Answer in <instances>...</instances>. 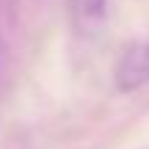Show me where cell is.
<instances>
[{"label": "cell", "mask_w": 149, "mask_h": 149, "mask_svg": "<svg viewBox=\"0 0 149 149\" xmlns=\"http://www.w3.org/2000/svg\"><path fill=\"white\" fill-rule=\"evenodd\" d=\"M116 88L119 91H135L149 83V42H138L122 53L116 64Z\"/></svg>", "instance_id": "obj_1"}, {"label": "cell", "mask_w": 149, "mask_h": 149, "mask_svg": "<svg viewBox=\"0 0 149 149\" xmlns=\"http://www.w3.org/2000/svg\"><path fill=\"white\" fill-rule=\"evenodd\" d=\"M77 11L86 25H94L105 17V0H77Z\"/></svg>", "instance_id": "obj_2"}]
</instances>
